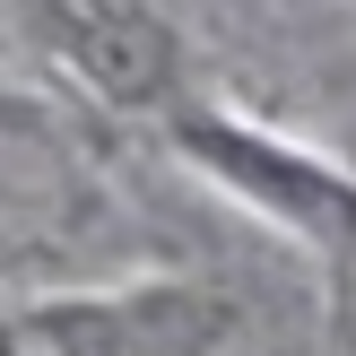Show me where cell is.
<instances>
[{"label": "cell", "instance_id": "cell-4", "mask_svg": "<svg viewBox=\"0 0 356 356\" xmlns=\"http://www.w3.org/2000/svg\"><path fill=\"white\" fill-rule=\"evenodd\" d=\"M348 165H356V148H348Z\"/></svg>", "mask_w": 356, "mask_h": 356}, {"label": "cell", "instance_id": "cell-1", "mask_svg": "<svg viewBox=\"0 0 356 356\" xmlns=\"http://www.w3.org/2000/svg\"><path fill=\"white\" fill-rule=\"evenodd\" d=\"M0 356H261V330L235 296L191 278L26 296L0 313Z\"/></svg>", "mask_w": 356, "mask_h": 356}, {"label": "cell", "instance_id": "cell-3", "mask_svg": "<svg viewBox=\"0 0 356 356\" xmlns=\"http://www.w3.org/2000/svg\"><path fill=\"white\" fill-rule=\"evenodd\" d=\"M44 52L113 113H156L183 87V44H174L165 0H17Z\"/></svg>", "mask_w": 356, "mask_h": 356}, {"label": "cell", "instance_id": "cell-2", "mask_svg": "<svg viewBox=\"0 0 356 356\" xmlns=\"http://www.w3.org/2000/svg\"><path fill=\"white\" fill-rule=\"evenodd\" d=\"M174 139H183V165L209 174L226 200L261 209L278 235L313 243L330 261H356V165L348 156L296 148V139L261 131L243 113H183Z\"/></svg>", "mask_w": 356, "mask_h": 356}]
</instances>
